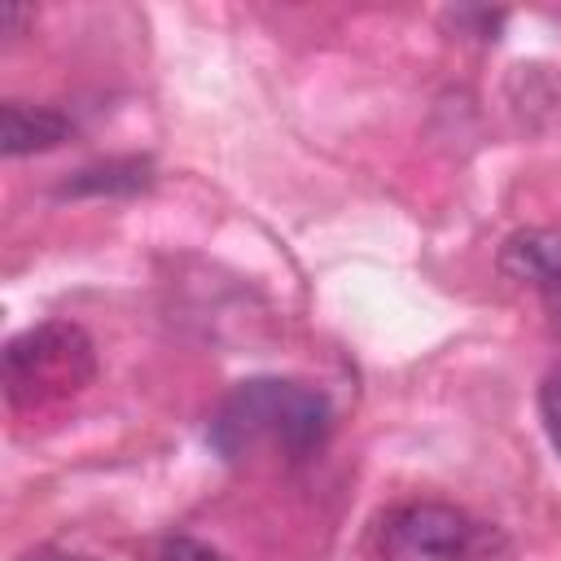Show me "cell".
Returning <instances> with one entry per match:
<instances>
[{
    "mask_svg": "<svg viewBox=\"0 0 561 561\" xmlns=\"http://www.w3.org/2000/svg\"><path fill=\"white\" fill-rule=\"evenodd\" d=\"M333 430L329 394L289 377H250L224 394L206 425V443L237 460L254 447L285 451L289 460L311 456Z\"/></svg>",
    "mask_w": 561,
    "mask_h": 561,
    "instance_id": "1",
    "label": "cell"
},
{
    "mask_svg": "<svg viewBox=\"0 0 561 561\" xmlns=\"http://www.w3.org/2000/svg\"><path fill=\"white\" fill-rule=\"evenodd\" d=\"M96 377L92 337L70 320H44L9 337L0 359L4 399L13 408H44L66 394H79Z\"/></svg>",
    "mask_w": 561,
    "mask_h": 561,
    "instance_id": "2",
    "label": "cell"
},
{
    "mask_svg": "<svg viewBox=\"0 0 561 561\" xmlns=\"http://www.w3.org/2000/svg\"><path fill=\"white\" fill-rule=\"evenodd\" d=\"M478 543V522L443 500H408L377 526L381 561H473Z\"/></svg>",
    "mask_w": 561,
    "mask_h": 561,
    "instance_id": "3",
    "label": "cell"
},
{
    "mask_svg": "<svg viewBox=\"0 0 561 561\" xmlns=\"http://www.w3.org/2000/svg\"><path fill=\"white\" fill-rule=\"evenodd\" d=\"M500 272L517 285H530L561 333V232L557 228H522L500 250Z\"/></svg>",
    "mask_w": 561,
    "mask_h": 561,
    "instance_id": "4",
    "label": "cell"
},
{
    "mask_svg": "<svg viewBox=\"0 0 561 561\" xmlns=\"http://www.w3.org/2000/svg\"><path fill=\"white\" fill-rule=\"evenodd\" d=\"M70 118L53 105H26V101H4L0 105V149L4 158H26V153H44L57 149L61 140H70Z\"/></svg>",
    "mask_w": 561,
    "mask_h": 561,
    "instance_id": "5",
    "label": "cell"
},
{
    "mask_svg": "<svg viewBox=\"0 0 561 561\" xmlns=\"http://www.w3.org/2000/svg\"><path fill=\"white\" fill-rule=\"evenodd\" d=\"M153 184L149 158H105L92 167H79L57 193L61 197H131Z\"/></svg>",
    "mask_w": 561,
    "mask_h": 561,
    "instance_id": "6",
    "label": "cell"
},
{
    "mask_svg": "<svg viewBox=\"0 0 561 561\" xmlns=\"http://www.w3.org/2000/svg\"><path fill=\"white\" fill-rule=\"evenodd\" d=\"M539 416H543V430H548L552 447L561 451V364L539 386Z\"/></svg>",
    "mask_w": 561,
    "mask_h": 561,
    "instance_id": "7",
    "label": "cell"
},
{
    "mask_svg": "<svg viewBox=\"0 0 561 561\" xmlns=\"http://www.w3.org/2000/svg\"><path fill=\"white\" fill-rule=\"evenodd\" d=\"M162 557H167V561H224V557H219L210 543H202V539H188V535H175V539H167Z\"/></svg>",
    "mask_w": 561,
    "mask_h": 561,
    "instance_id": "8",
    "label": "cell"
},
{
    "mask_svg": "<svg viewBox=\"0 0 561 561\" xmlns=\"http://www.w3.org/2000/svg\"><path fill=\"white\" fill-rule=\"evenodd\" d=\"M18 561H92V557H79V552H61V548H31V552H22Z\"/></svg>",
    "mask_w": 561,
    "mask_h": 561,
    "instance_id": "9",
    "label": "cell"
}]
</instances>
